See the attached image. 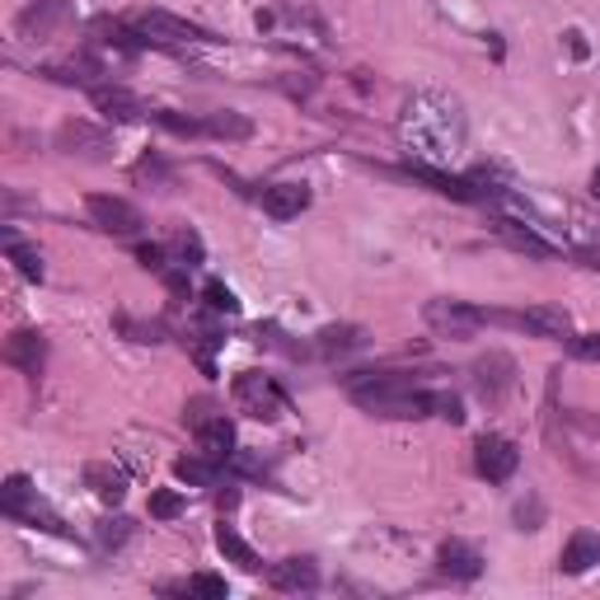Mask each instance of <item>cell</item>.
I'll list each match as a JSON object with an SVG mask.
<instances>
[{"instance_id":"cell-2","label":"cell","mask_w":600,"mask_h":600,"mask_svg":"<svg viewBox=\"0 0 600 600\" xmlns=\"http://www.w3.org/2000/svg\"><path fill=\"white\" fill-rule=\"evenodd\" d=\"M347 394H352V404H361L375 418H428V413H436V394L413 389V381H404V375H394V371L347 381Z\"/></svg>"},{"instance_id":"cell-4","label":"cell","mask_w":600,"mask_h":600,"mask_svg":"<svg viewBox=\"0 0 600 600\" xmlns=\"http://www.w3.org/2000/svg\"><path fill=\"white\" fill-rule=\"evenodd\" d=\"M422 320H428L441 338H473L488 324V310L469 305V300H428Z\"/></svg>"},{"instance_id":"cell-24","label":"cell","mask_w":600,"mask_h":600,"mask_svg":"<svg viewBox=\"0 0 600 600\" xmlns=\"http://www.w3.org/2000/svg\"><path fill=\"white\" fill-rule=\"evenodd\" d=\"M169 254L179 259L183 267H197V263H202V240H197L193 230H179V235L169 240Z\"/></svg>"},{"instance_id":"cell-30","label":"cell","mask_w":600,"mask_h":600,"mask_svg":"<svg viewBox=\"0 0 600 600\" xmlns=\"http://www.w3.org/2000/svg\"><path fill=\"white\" fill-rule=\"evenodd\" d=\"M188 591L193 596H226V581L212 577V573H197L193 581H188Z\"/></svg>"},{"instance_id":"cell-10","label":"cell","mask_w":600,"mask_h":600,"mask_svg":"<svg viewBox=\"0 0 600 600\" xmlns=\"http://www.w3.org/2000/svg\"><path fill=\"white\" fill-rule=\"evenodd\" d=\"M267 587L287 591V596L314 591V587H320V567H314V559H281V563L267 567Z\"/></svg>"},{"instance_id":"cell-16","label":"cell","mask_w":600,"mask_h":600,"mask_svg":"<svg viewBox=\"0 0 600 600\" xmlns=\"http://www.w3.org/2000/svg\"><path fill=\"white\" fill-rule=\"evenodd\" d=\"M310 207V188L305 183H273L263 188V212L273 220H296Z\"/></svg>"},{"instance_id":"cell-29","label":"cell","mask_w":600,"mask_h":600,"mask_svg":"<svg viewBox=\"0 0 600 600\" xmlns=\"http://www.w3.org/2000/svg\"><path fill=\"white\" fill-rule=\"evenodd\" d=\"M207 305H212L216 314H235V310H240V300H235V291H230V287H220V281H212V287H207Z\"/></svg>"},{"instance_id":"cell-7","label":"cell","mask_w":600,"mask_h":600,"mask_svg":"<svg viewBox=\"0 0 600 600\" xmlns=\"http://www.w3.org/2000/svg\"><path fill=\"white\" fill-rule=\"evenodd\" d=\"M488 324H516L526 328L535 338H573V320L567 310H554V305H535L526 314H488Z\"/></svg>"},{"instance_id":"cell-32","label":"cell","mask_w":600,"mask_h":600,"mask_svg":"<svg viewBox=\"0 0 600 600\" xmlns=\"http://www.w3.org/2000/svg\"><path fill=\"white\" fill-rule=\"evenodd\" d=\"M165 254H169V249H160V244H141V249H136V259L146 263V267H155V273L165 267Z\"/></svg>"},{"instance_id":"cell-19","label":"cell","mask_w":600,"mask_h":600,"mask_svg":"<svg viewBox=\"0 0 600 600\" xmlns=\"http://www.w3.org/2000/svg\"><path fill=\"white\" fill-rule=\"evenodd\" d=\"M85 483L94 488V497H104V502H122V493H128V473L113 460H94L85 469Z\"/></svg>"},{"instance_id":"cell-20","label":"cell","mask_w":600,"mask_h":600,"mask_svg":"<svg viewBox=\"0 0 600 600\" xmlns=\"http://www.w3.org/2000/svg\"><path fill=\"white\" fill-rule=\"evenodd\" d=\"M216 549H220V554H226L230 563H240L244 573H259V554L240 540V535H235V526H216Z\"/></svg>"},{"instance_id":"cell-12","label":"cell","mask_w":600,"mask_h":600,"mask_svg":"<svg viewBox=\"0 0 600 600\" xmlns=\"http://www.w3.org/2000/svg\"><path fill=\"white\" fill-rule=\"evenodd\" d=\"M57 151L61 155H85V160H104L108 151V136L89 122H61L57 128Z\"/></svg>"},{"instance_id":"cell-6","label":"cell","mask_w":600,"mask_h":600,"mask_svg":"<svg viewBox=\"0 0 600 600\" xmlns=\"http://www.w3.org/2000/svg\"><path fill=\"white\" fill-rule=\"evenodd\" d=\"M516 385V361L507 352H488L473 361V389H479L483 404H502Z\"/></svg>"},{"instance_id":"cell-34","label":"cell","mask_w":600,"mask_h":600,"mask_svg":"<svg viewBox=\"0 0 600 600\" xmlns=\"http://www.w3.org/2000/svg\"><path fill=\"white\" fill-rule=\"evenodd\" d=\"M591 197H596V202H600V169H596V173H591Z\"/></svg>"},{"instance_id":"cell-25","label":"cell","mask_w":600,"mask_h":600,"mask_svg":"<svg viewBox=\"0 0 600 600\" xmlns=\"http://www.w3.org/2000/svg\"><path fill=\"white\" fill-rule=\"evenodd\" d=\"M5 249H10V259L20 263V273H24L28 281H43V254H34V249H24L20 240H5Z\"/></svg>"},{"instance_id":"cell-26","label":"cell","mask_w":600,"mask_h":600,"mask_svg":"<svg viewBox=\"0 0 600 600\" xmlns=\"http://www.w3.org/2000/svg\"><path fill=\"white\" fill-rule=\"evenodd\" d=\"M183 512V497L173 493V488H160V493H151V516L155 520H173Z\"/></svg>"},{"instance_id":"cell-17","label":"cell","mask_w":600,"mask_h":600,"mask_svg":"<svg viewBox=\"0 0 600 600\" xmlns=\"http://www.w3.org/2000/svg\"><path fill=\"white\" fill-rule=\"evenodd\" d=\"M43 357H47V343H43V334H34V328H20V334L5 338V361L20 367L24 375H38Z\"/></svg>"},{"instance_id":"cell-3","label":"cell","mask_w":600,"mask_h":600,"mask_svg":"<svg viewBox=\"0 0 600 600\" xmlns=\"http://www.w3.org/2000/svg\"><path fill=\"white\" fill-rule=\"evenodd\" d=\"M235 404L259 422H277L281 413H287V394L273 385V375H259V371L235 375Z\"/></svg>"},{"instance_id":"cell-28","label":"cell","mask_w":600,"mask_h":600,"mask_svg":"<svg viewBox=\"0 0 600 600\" xmlns=\"http://www.w3.org/2000/svg\"><path fill=\"white\" fill-rule=\"evenodd\" d=\"M357 343H361V328H324V334H320L324 352H334V347L343 352V347H357Z\"/></svg>"},{"instance_id":"cell-15","label":"cell","mask_w":600,"mask_h":600,"mask_svg":"<svg viewBox=\"0 0 600 600\" xmlns=\"http://www.w3.org/2000/svg\"><path fill=\"white\" fill-rule=\"evenodd\" d=\"M436 567L446 577H455V581H473L483 573V554L473 544H465V540H446V544H441V554H436Z\"/></svg>"},{"instance_id":"cell-22","label":"cell","mask_w":600,"mask_h":600,"mask_svg":"<svg viewBox=\"0 0 600 600\" xmlns=\"http://www.w3.org/2000/svg\"><path fill=\"white\" fill-rule=\"evenodd\" d=\"M28 497H34V488H28L24 473H14V479H5V488H0V512H5L10 520H24Z\"/></svg>"},{"instance_id":"cell-13","label":"cell","mask_w":600,"mask_h":600,"mask_svg":"<svg viewBox=\"0 0 600 600\" xmlns=\"http://www.w3.org/2000/svg\"><path fill=\"white\" fill-rule=\"evenodd\" d=\"M89 99H94V108H99L104 118H113V122H136V118L151 113V108L136 99V94L118 89V85H89Z\"/></svg>"},{"instance_id":"cell-18","label":"cell","mask_w":600,"mask_h":600,"mask_svg":"<svg viewBox=\"0 0 600 600\" xmlns=\"http://www.w3.org/2000/svg\"><path fill=\"white\" fill-rule=\"evenodd\" d=\"M600 563V535L596 530H577L573 540L563 544V554H559V573L567 577H577V573H587V567Z\"/></svg>"},{"instance_id":"cell-14","label":"cell","mask_w":600,"mask_h":600,"mask_svg":"<svg viewBox=\"0 0 600 600\" xmlns=\"http://www.w3.org/2000/svg\"><path fill=\"white\" fill-rule=\"evenodd\" d=\"M67 10H71V0H34V5L14 20V28H20V38H47L67 20Z\"/></svg>"},{"instance_id":"cell-9","label":"cell","mask_w":600,"mask_h":600,"mask_svg":"<svg viewBox=\"0 0 600 600\" xmlns=\"http://www.w3.org/2000/svg\"><path fill=\"white\" fill-rule=\"evenodd\" d=\"M136 28L151 43H216L207 28H197V24H188V20H173V14H165V10L136 14Z\"/></svg>"},{"instance_id":"cell-31","label":"cell","mask_w":600,"mask_h":600,"mask_svg":"<svg viewBox=\"0 0 600 600\" xmlns=\"http://www.w3.org/2000/svg\"><path fill=\"white\" fill-rule=\"evenodd\" d=\"M436 418H446V422H465V408L455 394H436Z\"/></svg>"},{"instance_id":"cell-33","label":"cell","mask_w":600,"mask_h":600,"mask_svg":"<svg viewBox=\"0 0 600 600\" xmlns=\"http://www.w3.org/2000/svg\"><path fill=\"white\" fill-rule=\"evenodd\" d=\"M573 352H577V357L600 361V334H591V338H573Z\"/></svg>"},{"instance_id":"cell-11","label":"cell","mask_w":600,"mask_h":600,"mask_svg":"<svg viewBox=\"0 0 600 600\" xmlns=\"http://www.w3.org/2000/svg\"><path fill=\"white\" fill-rule=\"evenodd\" d=\"M193 436H197V451L212 455V460H230V446H235V422L226 413H202L193 422Z\"/></svg>"},{"instance_id":"cell-23","label":"cell","mask_w":600,"mask_h":600,"mask_svg":"<svg viewBox=\"0 0 600 600\" xmlns=\"http://www.w3.org/2000/svg\"><path fill=\"white\" fill-rule=\"evenodd\" d=\"M202 132L226 136V141H244V136H254V122L240 118V113H212V118H202Z\"/></svg>"},{"instance_id":"cell-21","label":"cell","mask_w":600,"mask_h":600,"mask_svg":"<svg viewBox=\"0 0 600 600\" xmlns=\"http://www.w3.org/2000/svg\"><path fill=\"white\" fill-rule=\"evenodd\" d=\"M173 479L179 483H193V488H212L216 483V460L212 455H183V460H173Z\"/></svg>"},{"instance_id":"cell-1","label":"cell","mask_w":600,"mask_h":600,"mask_svg":"<svg viewBox=\"0 0 600 600\" xmlns=\"http://www.w3.org/2000/svg\"><path fill=\"white\" fill-rule=\"evenodd\" d=\"M399 141L413 155V169H446L460 160L465 141H469V118L465 104L455 94L441 89H418L408 94L404 113H399Z\"/></svg>"},{"instance_id":"cell-5","label":"cell","mask_w":600,"mask_h":600,"mask_svg":"<svg viewBox=\"0 0 600 600\" xmlns=\"http://www.w3.org/2000/svg\"><path fill=\"white\" fill-rule=\"evenodd\" d=\"M85 212H89L94 226L108 230V235H136L141 226H146L132 202L128 197H113V193H89L85 197Z\"/></svg>"},{"instance_id":"cell-8","label":"cell","mask_w":600,"mask_h":600,"mask_svg":"<svg viewBox=\"0 0 600 600\" xmlns=\"http://www.w3.org/2000/svg\"><path fill=\"white\" fill-rule=\"evenodd\" d=\"M473 465L488 483H507L516 465H520V451L512 446L507 436H479V446H473Z\"/></svg>"},{"instance_id":"cell-27","label":"cell","mask_w":600,"mask_h":600,"mask_svg":"<svg viewBox=\"0 0 600 600\" xmlns=\"http://www.w3.org/2000/svg\"><path fill=\"white\" fill-rule=\"evenodd\" d=\"M132 535V520L128 516H113V520H99V544L104 549H118L122 540Z\"/></svg>"}]
</instances>
